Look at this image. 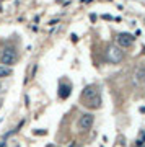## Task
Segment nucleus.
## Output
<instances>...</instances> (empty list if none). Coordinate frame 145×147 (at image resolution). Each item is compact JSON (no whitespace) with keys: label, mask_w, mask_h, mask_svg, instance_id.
<instances>
[{"label":"nucleus","mask_w":145,"mask_h":147,"mask_svg":"<svg viewBox=\"0 0 145 147\" xmlns=\"http://www.w3.org/2000/svg\"><path fill=\"white\" fill-rule=\"evenodd\" d=\"M0 90H2V87H0Z\"/></svg>","instance_id":"10"},{"label":"nucleus","mask_w":145,"mask_h":147,"mask_svg":"<svg viewBox=\"0 0 145 147\" xmlns=\"http://www.w3.org/2000/svg\"><path fill=\"white\" fill-rule=\"evenodd\" d=\"M144 147H145V146H144Z\"/></svg>","instance_id":"12"},{"label":"nucleus","mask_w":145,"mask_h":147,"mask_svg":"<svg viewBox=\"0 0 145 147\" xmlns=\"http://www.w3.org/2000/svg\"><path fill=\"white\" fill-rule=\"evenodd\" d=\"M11 70L10 67H5V65H0V79H5V77H10L11 75Z\"/></svg>","instance_id":"9"},{"label":"nucleus","mask_w":145,"mask_h":147,"mask_svg":"<svg viewBox=\"0 0 145 147\" xmlns=\"http://www.w3.org/2000/svg\"><path fill=\"white\" fill-rule=\"evenodd\" d=\"M0 106H2V103H0Z\"/></svg>","instance_id":"11"},{"label":"nucleus","mask_w":145,"mask_h":147,"mask_svg":"<svg viewBox=\"0 0 145 147\" xmlns=\"http://www.w3.org/2000/svg\"><path fill=\"white\" fill-rule=\"evenodd\" d=\"M93 115H90V113H87V115H82L80 116V119H78V127L80 129H83V131H87V129H90V127L93 126Z\"/></svg>","instance_id":"3"},{"label":"nucleus","mask_w":145,"mask_h":147,"mask_svg":"<svg viewBox=\"0 0 145 147\" xmlns=\"http://www.w3.org/2000/svg\"><path fill=\"white\" fill-rule=\"evenodd\" d=\"M85 105L88 106V108H99V106H101V96H99V95H96V96H93V98L87 100V103H85Z\"/></svg>","instance_id":"8"},{"label":"nucleus","mask_w":145,"mask_h":147,"mask_svg":"<svg viewBox=\"0 0 145 147\" xmlns=\"http://www.w3.org/2000/svg\"><path fill=\"white\" fill-rule=\"evenodd\" d=\"M116 39H117V44H119L121 47H130L135 38L132 36V34H129V33H121V34H117Z\"/></svg>","instance_id":"4"},{"label":"nucleus","mask_w":145,"mask_h":147,"mask_svg":"<svg viewBox=\"0 0 145 147\" xmlns=\"http://www.w3.org/2000/svg\"><path fill=\"white\" fill-rule=\"evenodd\" d=\"M16 49L11 46H7L3 47V51H2V54H0V64L2 65H5V67H10V65H13V64L16 62Z\"/></svg>","instance_id":"1"},{"label":"nucleus","mask_w":145,"mask_h":147,"mask_svg":"<svg viewBox=\"0 0 145 147\" xmlns=\"http://www.w3.org/2000/svg\"><path fill=\"white\" fill-rule=\"evenodd\" d=\"M144 80H145V67L144 65H140V67L135 70V74H134V82L139 85V84H142Z\"/></svg>","instance_id":"7"},{"label":"nucleus","mask_w":145,"mask_h":147,"mask_svg":"<svg viewBox=\"0 0 145 147\" xmlns=\"http://www.w3.org/2000/svg\"><path fill=\"white\" fill-rule=\"evenodd\" d=\"M96 95H98V88H96L95 85H88L87 88L83 90L82 96L85 98V100H90V98H93V96H96Z\"/></svg>","instance_id":"5"},{"label":"nucleus","mask_w":145,"mask_h":147,"mask_svg":"<svg viewBox=\"0 0 145 147\" xmlns=\"http://www.w3.org/2000/svg\"><path fill=\"white\" fill-rule=\"evenodd\" d=\"M106 57H108L109 62L113 64H119L121 61H122V57H124V54H122V49L117 46H109L108 49H106Z\"/></svg>","instance_id":"2"},{"label":"nucleus","mask_w":145,"mask_h":147,"mask_svg":"<svg viewBox=\"0 0 145 147\" xmlns=\"http://www.w3.org/2000/svg\"><path fill=\"white\" fill-rule=\"evenodd\" d=\"M70 92H72V87H70V85L60 84V87H59V96H60L62 100H65V98L70 96Z\"/></svg>","instance_id":"6"}]
</instances>
